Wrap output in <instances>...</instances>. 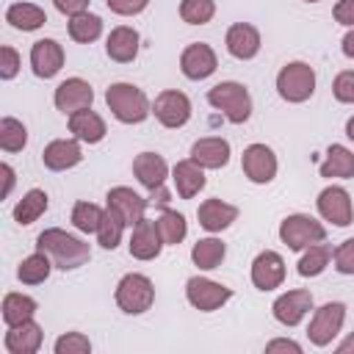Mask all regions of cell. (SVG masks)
<instances>
[{"label": "cell", "mask_w": 354, "mask_h": 354, "mask_svg": "<svg viewBox=\"0 0 354 354\" xmlns=\"http://www.w3.org/2000/svg\"><path fill=\"white\" fill-rule=\"evenodd\" d=\"M0 171H3V199L6 196H11V188H14V169H11V163H3L0 166Z\"/></svg>", "instance_id": "obj_49"}, {"label": "cell", "mask_w": 354, "mask_h": 354, "mask_svg": "<svg viewBox=\"0 0 354 354\" xmlns=\"http://www.w3.org/2000/svg\"><path fill=\"white\" fill-rule=\"evenodd\" d=\"M133 174L152 194V191H158V188L166 185V180H169V163L158 152H138L133 158Z\"/></svg>", "instance_id": "obj_21"}, {"label": "cell", "mask_w": 354, "mask_h": 354, "mask_svg": "<svg viewBox=\"0 0 354 354\" xmlns=\"http://www.w3.org/2000/svg\"><path fill=\"white\" fill-rule=\"evenodd\" d=\"M163 238H160V230H158V221L155 218H141L133 232H130V241H127V249L136 260H155L160 252H163Z\"/></svg>", "instance_id": "obj_17"}, {"label": "cell", "mask_w": 354, "mask_h": 354, "mask_svg": "<svg viewBox=\"0 0 354 354\" xmlns=\"http://www.w3.org/2000/svg\"><path fill=\"white\" fill-rule=\"evenodd\" d=\"M238 207L224 202V199H205L199 207H196V218H199V227L207 230V232H221L227 230L232 221H238Z\"/></svg>", "instance_id": "obj_27"}, {"label": "cell", "mask_w": 354, "mask_h": 354, "mask_svg": "<svg viewBox=\"0 0 354 354\" xmlns=\"http://www.w3.org/2000/svg\"><path fill=\"white\" fill-rule=\"evenodd\" d=\"M185 299L194 310L213 313V310H221L232 299V288H227L216 279H207V277H191L185 282Z\"/></svg>", "instance_id": "obj_8"}, {"label": "cell", "mask_w": 354, "mask_h": 354, "mask_svg": "<svg viewBox=\"0 0 354 354\" xmlns=\"http://www.w3.org/2000/svg\"><path fill=\"white\" fill-rule=\"evenodd\" d=\"M318 216L335 227H348L354 221V202L343 185H326L315 199Z\"/></svg>", "instance_id": "obj_11"}, {"label": "cell", "mask_w": 354, "mask_h": 354, "mask_svg": "<svg viewBox=\"0 0 354 354\" xmlns=\"http://www.w3.org/2000/svg\"><path fill=\"white\" fill-rule=\"evenodd\" d=\"M241 169H243V174H246L249 183L268 185L277 177V171H279V160H277V155H274L271 147H266V144H249L243 149V155H241Z\"/></svg>", "instance_id": "obj_10"}, {"label": "cell", "mask_w": 354, "mask_h": 354, "mask_svg": "<svg viewBox=\"0 0 354 354\" xmlns=\"http://www.w3.org/2000/svg\"><path fill=\"white\" fill-rule=\"evenodd\" d=\"M304 3H321V0H304Z\"/></svg>", "instance_id": "obj_53"}, {"label": "cell", "mask_w": 354, "mask_h": 354, "mask_svg": "<svg viewBox=\"0 0 354 354\" xmlns=\"http://www.w3.org/2000/svg\"><path fill=\"white\" fill-rule=\"evenodd\" d=\"M152 113L163 127L177 130L191 119V100L180 88H163L152 102Z\"/></svg>", "instance_id": "obj_9"}, {"label": "cell", "mask_w": 354, "mask_h": 354, "mask_svg": "<svg viewBox=\"0 0 354 354\" xmlns=\"http://www.w3.org/2000/svg\"><path fill=\"white\" fill-rule=\"evenodd\" d=\"M216 66H218V55L205 41H194L180 53V72L188 80H205L216 72Z\"/></svg>", "instance_id": "obj_16"}, {"label": "cell", "mask_w": 354, "mask_h": 354, "mask_svg": "<svg viewBox=\"0 0 354 354\" xmlns=\"http://www.w3.org/2000/svg\"><path fill=\"white\" fill-rule=\"evenodd\" d=\"M6 22L14 28V30H22V33H33L39 30L44 22H47V14L41 6L36 3H28V0H17L6 8Z\"/></svg>", "instance_id": "obj_29"}, {"label": "cell", "mask_w": 354, "mask_h": 354, "mask_svg": "<svg viewBox=\"0 0 354 354\" xmlns=\"http://www.w3.org/2000/svg\"><path fill=\"white\" fill-rule=\"evenodd\" d=\"M138 47H141V36H138V30L130 28V25H116V28L105 36V53H108V58L116 61V64H130V61H136Z\"/></svg>", "instance_id": "obj_24"}, {"label": "cell", "mask_w": 354, "mask_h": 354, "mask_svg": "<svg viewBox=\"0 0 354 354\" xmlns=\"http://www.w3.org/2000/svg\"><path fill=\"white\" fill-rule=\"evenodd\" d=\"M337 354H354V332H348L337 346H335Z\"/></svg>", "instance_id": "obj_51"}, {"label": "cell", "mask_w": 354, "mask_h": 354, "mask_svg": "<svg viewBox=\"0 0 354 354\" xmlns=\"http://www.w3.org/2000/svg\"><path fill=\"white\" fill-rule=\"evenodd\" d=\"M340 50H343V55H346V58H351V61H354V28H348V30H346V36L340 39Z\"/></svg>", "instance_id": "obj_50"}, {"label": "cell", "mask_w": 354, "mask_h": 354, "mask_svg": "<svg viewBox=\"0 0 354 354\" xmlns=\"http://www.w3.org/2000/svg\"><path fill=\"white\" fill-rule=\"evenodd\" d=\"M313 310V293L304 290V288H293V290H285L274 299L271 304V315L277 324L282 326H299L307 313Z\"/></svg>", "instance_id": "obj_12"}, {"label": "cell", "mask_w": 354, "mask_h": 354, "mask_svg": "<svg viewBox=\"0 0 354 354\" xmlns=\"http://www.w3.org/2000/svg\"><path fill=\"white\" fill-rule=\"evenodd\" d=\"M88 3H91V0H53L55 11H61L64 17H75V14L88 11Z\"/></svg>", "instance_id": "obj_47"}, {"label": "cell", "mask_w": 354, "mask_h": 354, "mask_svg": "<svg viewBox=\"0 0 354 354\" xmlns=\"http://www.w3.org/2000/svg\"><path fill=\"white\" fill-rule=\"evenodd\" d=\"M105 207H111L130 230L147 216V207H149V199H144L141 194H136L133 188L127 185H116L105 194Z\"/></svg>", "instance_id": "obj_13"}, {"label": "cell", "mask_w": 354, "mask_h": 354, "mask_svg": "<svg viewBox=\"0 0 354 354\" xmlns=\"http://www.w3.org/2000/svg\"><path fill=\"white\" fill-rule=\"evenodd\" d=\"M36 249H41L53 260V266L61 271H75L91 260V246L61 227H47L44 232H39Z\"/></svg>", "instance_id": "obj_1"}, {"label": "cell", "mask_w": 354, "mask_h": 354, "mask_svg": "<svg viewBox=\"0 0 354 354\" xmlns=\"http://www.w3.org/2000/svg\"><path fill=\"white\" fill-rule=\"evenodd\" d=\"M279 241L293 252H304L307 246L326 241V227L310 213H290L279 221Z\"/></svg>", "instance_id": "obj_6"}, {"label": "cell", "mask_w": 354, "mask_h": 354, "mask_svg": "<svg viewBox=\"0 0 354 354\" xmlns=\"http://www.w3.org/2000/svg\"><path fill=\"white\" fill-rule=\"evenodd\" d=\"M41 340H44V332L36 324V318L17 324V326H8L3 335V346L8 354H36L41 348Z\"/></svg>", "instance_id": "obj_23"}, {"label": "cell", "mask_w": 354, "mask_h": 354, "mask_svg": "<svg viewBox=\"0 0 354 354\" xmlns=\"http://www.w3.org/2000/svg\"><path fill=\"white\" fill-rule=\"evenodd\" d=\"M343 324H346V304L343 301H326L313 313V318L307 324V340L318 348L332 346V340L340 335Z\"/></svg>", "instance_id": "obj_7"}, {"label": "cell", "mask_w": 354, "mask_h": 354, "mask_svg": "<svg viewBox=\"0 0 354 354\" xmlns=\"http://www.w3.org/2000/svg\"><path fill=\"white\" fill-rule=\"evenodd\" d=\"M47 207H50V196H47V191H41V188H30V191H25L22 199L14 205L11 216H14V221H17L19 227H30L33 221H39V218L47 213Z\"/></svg>", "instance_id": "obj_30"}, {"label": "cell", "mask_w": 354, "mask_h": 354, "mask_svg": "<svg viewBox=\"0 0 354 354\" xmlns=\"http://www.w3.org/2000/svg\"><path fill=\"white\" fill-rule=\"evenodd\" d=\"M207 102L232 124H243L252 116V94L238 80H221L207 88Z\"/></svg>", "instance_id": "obj_3"}, {"label": "cell", "mask_w": 354, "mask_h": 354, "mask_svg": "<svg viewBox=\"0 0 354 354\" xmlns=\"http://www.w3.org/2000/svg\"><path fill=\"white\" fill-rule=\"evenodd\" d=\"M346 136H348V141H354V116L346 119Z\"/></svg>", "instance_id": "obj_52"}, {"label": "cell", "mask_w": 354, "mask_h": 354, "mask_svg": "<svg viewBox=\"0 0 354 354\" xmlns=\"http://www.w3.org/2000/svg\"><path fill=\"white\" fill-rule=\"evenodd\" d=\"M249 277H252V285H254L257 290H263V293L277 290V288L285 282V260H282V254L274 252V249H263V252L252 260Z\"/></svg>", "instance_id": "obj_14"}, {"label": "cell", "mask_w": 354, "mask_h": 354, "mask_svg": "<svg viewBox=\"0 0 354 354\" xmlns=\"http://www.w3.org/2000/svg\"><path fill=\"white\" fill-rule=\"evenodd\" d=\"M105 6L119 17H136L149 6V0H105Z\"/></svg>", "instance_id": "obj_45"}, {"label": "cell", "mask_w": 354, "mask_h": 354, "mask_svg": "<svg viewBox=\"0 0 354 354\" xmlns=\"http://www.w3.org/2000/svg\"><path fill=\"white\" fill-rule=\"evenodd\" d=\"M216 17V0H180V19L188 25H207Z\"/></svg>", "instance_id": "obj_40"}, {"label": "cell", "mask_w": 354, "mask_h": 354, "mask_svg": "<svg viewBox=\"0 0 354 354\" xmlns=\"http://www.w3.org/2000/svg\"><path fill=\"white\" fill-rule=\"evenodd\" d=\"M102 216H105V210H102L100 205L80 199V202L72 205L69 221H72V227H75L77 232H83V235H94L97 227H100V221H102Z\"/></svg>", "instance_id": "obj_36"}, {"label": "cell", "mask_w": 354, "mask_h": 354, "mask_svg": "<svg viewBox=\"0 0 354 354\" xmlns=\"http://www.w3.org/2000/svg\"><path fill=\"white\" fill-rule=\"evenodd\" d=\"M124 221L111 210V207H105V216H102V221H100V227H97V243L102 246V249H116L119 243H122V235H124Z\"/></svg>", "instance_id": "obj_39"}, {"label": "cell", "mask_w": 354, "mask_h": 354, "mask_svg": "<svg viewBox=\"0 0 354 354\" xmlns=\"http://www.w3.org/2000/svg\"><path fill=\"white\" fill-rule=\"evenodd\" d=\"M155 221H158V230H160V238H163L166 246H177V243L185 241V235H188V221H185L183 213L163 207Z\"/></svg>", "instance_id": "obj_37"}, {"label": "cell", "mask_w": 354, "mask_h": 354, "mask_svg": "<svg viewBox=\"0 0 354 354\" xmlns=\"http://www.w3.org/2000/svg\"><path fill=\"white\" fill-rule=\"evenodd\" d=\"M318 174L326 180H351L354 177V152L343 144L326 147V155L318 163Z\"/></svg>", "instance_id": "obj_28"}, {"label": "cell", "mask_w": 354, "mask_h": 354, "mask_svg": "<svg viewBox=\"0 0 354 354\" xmlns=\"http://www.w3.org/2000/svg\"><path fill=\"white\" fill-rule=\"evenodd\" d=\"M66 122H69L72 138H77L80 144H100L105 138V133H108L105 119L97 111H91V108H83V111L69 113Z\"/></svg>", "instance_id": "obj_26"}, {"label": "cell", "mask_w": 354, "mask_h": 354, "mask_svg": "<svg viewBox=\"0 0 354 354\" xmlns=\"http://www.w3.org/2000/svg\"><path fill=\"white\" fill-rule=\"evenodd\" d=\"M66 30H69V39L77 41V44H91L102 36V19L91 11H83V14H75L69 17L66 22Z\"/></svg>", "instance_id": "obj_34"}, {"label": "cell", "mask_w": 354, "mask_h": 354, "mask_svg": "<svg viewBox=\"0 0 354 354\" xmlns=\"http://www.w3.org/2000/svg\"><path fill=\"white\" fill-rule=\"evenodd\" d=\"M332 263H335L337 274L354 277V238H346L343 243H337L332 249Z\"/></svg>", "instance_id": "obj_42"}, {"label": "cell", "mask_w": 354, "mask_h": 354, "mask_svg": "<svg viewBox=\"0 0 354 354\" xmlns=\"http://www.w3.org/2000/svg\"><path fill=\"white\" fill-rule=\"evenodd\" d=\"M53 268H55L53 260H50L41 249H36L33 254H28V257L17 266V279H19L22 285H41V282L50 277Z\"/></svg>", "instance_id": "obj_33"}, {"label": "cell", "mask_w": 354, "mask_h": 354, "mask_svg": "<svg viewBox=\"0 0 354 354\" xmlns=\"http://www.w3.org/2000/svg\"><path fill=\"white\" fill-rule=\"evenodd\" d=\"M224 47L232 58L238 61H252L260 47H263V39H260V30L252 25V22H235L227 28L224 33Z\"/></svg>", "instance_id": "obj_18"}, {"label": "cell", "mask_w": 354, "mask_h": 354, "mask_svg": "<svg viewBox=\"0 0 354 354\" xmlns=\"http://www.w3.org/2000/svg\"><path fill=\"white\" fill-rule=\"evenodd\" d=\"M55 354H88L91 351V340L83 332H64L55 337L53 343Z\"/></svg>", "instance_id": "obj_41"}, {"label": "cell", "mask_w": 354, "mask_h": 354, "mask_svg": "<svg viewBox=\"0 0 354 354\" xmlns=\"http://www.w3.org/2000/svg\"><path fill=\"white\" fill-rule=\"evenodd\" d=\"M83 160V149L77 138H53L44 149H41V163L50 171H66L75 169Z\"/></svg>", "instance_id": "obj_20"}, {"label": "cell", "mask_w": 354, "mask_h": 354, "mask_svg": "<svg viewBox=\"0 0 354 354\" xmlns=\"http://www.w3.org/2000/svg\"><path fill=\"white\" fill-rule=\"evenodd\" d=\"M53 102H55V108H58L64 116H69V113H75V111L91 108V102H94V88H91V83L83 80V77H66V80H61V83L55 86Z\"/></svg>", "instance_id": "obj_15"}, {"label": "cell", "mask_w": 354, "mask_h": 354, "mask_svg": "<svg viewBox=\"0 0 354 354\" xmlns=\"http://www.w3.org/2000/svg\"><path fill=\"white\" fill-rule=\"evenodd\" d=\"M113 299H116V307L127 315H141L147 313L152 304H155V285L147 274L141 271H130L124 274L119 282H116V290H113Z\"/></svg>", "instance_id": "obj_4"}, {"label": "cell", "mask_w": 354, "mask_h": 354, "mask_svg": "<svg viewBox=\"0 0 354 354\" xmlns=\"http://www.w3.org/2000/svg\"><path fill=\"white\" fill-rule=\"evenodd\" d=\"M230 155H232L230 141L221 136H205L191 144V158L202 169H224L230 163Z\"/></svg>", "instance_id": "obj_25"}, {"label": "cell", "mask_w": 354, "mask_h": 354, "mask_svg": "<svg viewBox=\"0 0 354 354\" xmlns=\"http://www.w3.org/2000/svg\"><path fill=\"white\" fill-rule=\"evenodd\" d=\"M25 144H28V127L14 116H3L0 119V149L3 152H22Z\"/></svg>", "instance_id": "obj_38"}, {"label": "cell", "mask_w": 354, "mask_h": 354, "mask_svg": "<svg viewBox=\"0 0 354 354\" xmlns=\"http://www.w3.org/2000/svg\"><path fill=\"white\" fill-rule=\"evenodd\" d=\"M266 351H268V354H274V351H293V354H301V346H299L296 340H290V337H274V340L266 343Z\"/></svg>", "instance_id": "obj_48"}, {"label": "cell", "mask_w": 354, "mask_h": 354, "mask_svg": "<svg viewBox=\"0 0 354 354\" xmlns=\"http://www.w3.org/2000/svg\"><path fill=\"white\" fill-rule=\"evenodd\" d=\"M332 17L343 28H354V0H337L332 8Z\"/></svg>", "instance_id": "obj_46"}, {"label": "cell", "mask_w": 354, "mask_h": 354, "mask_svg": "<svg viewBox=\"0 0 354 354\" xmlns=\"http://www.w3.org/2000/svg\"><path fill=\"white\" fill-rule=\"evenodd\" d=\"M105 105L122 124H141L152 113L149 97L136 83H111L105 91Z\"/></svg>", "instance_id": "obj_2"}, {"label": "cell", "mask_w": 354, "mask_h": 354, "mask_svg": "<svg viewBox=\"0 0 354 354\" xmlns=\"http://www.w3.org/2000/svg\"><path fill=\"white\" fill-rule=\"evenodd\" d=\"M64 58H66L64 55V47L55 39H39L30 47V69L41 80L55 77L61 72V66H64Z\"/></svg>", "instance_id": "obj_19"}, {"label": "cell", "mask_w": 354, "mask_h": 354, "mask_svg": "<svg viewBox=\"0 0 354 354\" xmlns=\"http://www.w3.org/2000/svg\"><path fill=\"white\" fill-rule=\"evenodd\" d=\"M329 263H332V246L321 241V243H313L301 252V257L296 263V271H299V277H318V274L326 271Z\"/></svg>", "instance_id": "obj_35"}, {"label": "cell", "mask_w": 354, "mask_h": 354, "mask_svg": "<svg viewBox=\"0 0 354 354\" xmlns=\"http://www.w3.org/2000/svg\"><path fill=\"white\" fill-rule=\"evenodd\" d=\"M332 94L337 102H346V105H354V69H343L335 75L332 80Z\"/></svg>", "instance_id": "obj_43"}, {"label": "cell", "mask_w": 354, "mask_h": 354, "mask_svg": "<svg viewBox=\"0 0 354 354\" xmlns=\"http://www.w3.org/2000/svg\"><path fill=\"white\" fill-rule=\"evenodd\" d=\"M171 183L180 199H194L207 185V177H205V169L194 158H183L171 166Z\"/></svg>", "instance_id": "obj_22"}, {"label": "cell", "mask_w": 354, "mask_h": 354, "mask_svg": "<svg viewBox=\"0 0 354 354\" xmlns=\"http://www.w3.org/2000/svg\"><path fill=\"white\" fill-rule=\"evenodd\" d=\"M277 94L285 102H307L315 94V69L307 61H290L277 72Z\"/></svg>", "instance_id": "obj_5"}, {"label": "cell", "mask_w": 354, "mask_h": 354, "mask_svg": "<svg viewBox=\"0 0 354 354\" xmlns=\"http://www.w3.org/2000/svg\"><path fill=\"white\" fill-rule=\"evenodd\" d=\"M19 66H22L19 53H17L11 44H3V47H0V77H3V80H14L17 72H19Z\"/></svg>", "instance_id": "obj_44"}, {"label": "cell", "mask_w": 354, "mask_h": 354, "mask_svg": "<svg viewBox=\"0 0 354 354\" xmlns=\"http://www.w3.org/2000/svg\"><path fill=\"white\" fill-rule=\"evenodd\" d=\"M36 310H39L36 299L28 296V293H17V290L6 293L3 304H0V315H3L6 326H17V324H25V321L36 318Z\"/></svg>", "instance_id": "obj_31"}, {"label": "cell", "mask_w": 354, "mask_h": 354, "mask_svg": "<svg viewBox=\"0 0 354 354\" xmlns=\"http://www.w3.org/2000/svg\"><path fill=\"white\" fill-rule=\"evenodd\" d=\"M227 257V246L221 238H199L194 246H191V260L199 271H213L221 266V260Z\"/></svg>", "instance_id": "obj_32"}]
</instances>
